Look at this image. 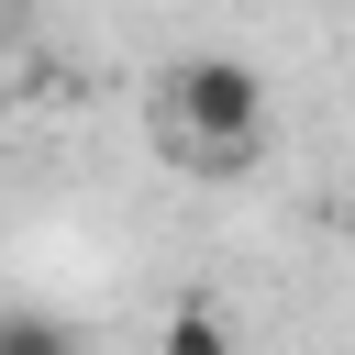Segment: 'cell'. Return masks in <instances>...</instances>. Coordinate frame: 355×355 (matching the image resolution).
I'll return each mask as SVG.
<instances>
[{
  "label": "cell",
  "mask_w": 355,
  "mask_h": 355,
  "mask_svg": "<svg viewBox=\"0 0 355 355\" xmlns=\"http://www.w3.org/2000/svg\"><path fill=\"white\" fill-rule=\"evenodd\" d=\"M155 144L189 178H244L266 155V78L244 55H166L155 67Z\"/></svg>",
  "instance_id": "1"
},
{
  "label": "cell",
  "mask_w": 355,
  "mask_h": 355,
  "mask_svg": "<svg viewBox=\"0 0 355 355\" xmlns=\"http://www.w3.org/2000/svg\"><path fill=\"white\" fill-rule=\"evenodd\" d=\"M0 355H89L67 311H0Z\"/></svg>",
  "instance_id": "2"
},
{
  "label": "cell",
  "mask_w": 355,
  "mask_h": 355,
  "mask_svg": "<svg viewBox=\"0 0 355 355\" xmlns=\"http://www.w3.org/2000/svg\"><path fill=\"white\" fill-rule=\"evenodd\" d=\"M155 355H233V322H222V311H166Z\"/></svg>",
  "instance_id": "3"
}]
</instances>
